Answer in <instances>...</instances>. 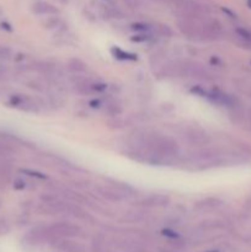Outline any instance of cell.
I'll return each mask as SVG.
<instances>
[{
    "label": "cell",
    "mask_w": 251,
    "mask_h": 252,
    "mask_svg": "<svg viewBox=\"0 0 251 252\" xmlns=\"http://www.w3.org/2000/svg\"><path fill=\"white\" fill-rule=\"evenodd\" d=\"M147 149L150 152L149 154L157 155V157H161L166 160H170L179 154V145L175 142V139L165 137V135H162V137L152 135Z\"/></svg>",
    "instance_id": "6da1fadb"
},
{
    "label": "cell",
    "mask_w": 251,
    "mask_h": 252,
    "mask_svg": "<svg viewBox=\"0 0 251 252\" xmlns=\"http://www.w3.org/2000/svg\"><path fill=\"white\" fill-rule=\"evenodd\" d=\"M179 74L186 78H193L197 80L209 81L212 75L201 63L193 61H185L179 65Z\"/></svg>",
    "instance_id": "7a4b0ae2"
},
{
    "label": "cell",
    "mask_w": 251,
    "mask_h": 252,
    "mask_svg": "<svg viewBox=\"0 0 251 252\" xmlns=\"http://www.w3.org/2000/svg\"><path fill=\"white\" fill-rule=\"evenodd\" d=\"M10 107L17 108L24 112H38V105L36 101L29 95H24V94H16V95H11L7 100Z\"/></svg>",
    "instance_id": "3957f363"
},
{
    "label": "cell",
    "mask_w": 251,
    "mask_h": 252,
    "mask_svg": "<svg viewBox=\"0 0 251 252\" xmlns=\"http://www.w3.org/2000/svg\"><path fill=\"white\" fill-rule=\"evenodd\" d=\"M49 230L53 235L63 236V238H75L81 234L80 226L71 223H54L49 226Z\"/></svg>",
    "instance_id": "277c9868"
},
{
    "label": "cell",
    "mask_w": 251,
    "mask_h": 252,
    "mask_svg": "<svg viewBox=\"0 0 251 252\" xmlns=\"http://www.w3.org/2000/svg\"><path fill=\"white\" fill-rule=\"evenodd\" d=\"M177 27H179L180 31L185 34L188 38H198L202 37V30L201 26H198L196 22V20L187 19V17H181V19L177 21Z\"/></svg>",
    "instance_id": "5b68a950"
},
{
    "label": "cell",
    "mask_w": 251,
    "mask_h": 252,
    "mask_svg": "<svg viewBox=\"0 0 251 252\" xmlns=\"http://www.w3.org/2000/svg\"><path fill=\"white\" fill-rule=\"evenodd\" d=\"M206 97L208 98L209 101H212V102L219 106H225V107L229 108L239 106L238 100H236L235 97H233L231 95H228V94L223 93V91L220 90H217V89L216 90H212L209 91V93H207Z\"/></svg>",
    "instance_id": "8992f818"
},
{
    "label": "cell",
    "mask_w": 251,
    "mask_h": 252,
    "mask_svg": "<svg viewBox=\"0 0 251 252\" xmlns=\"http://www.w3.org/2000/svg\"><path fill=\"white\" fill-rule=\"evenodd\" d=\"M185 139L188 144L196 145V147H204L208 143L209 137L204 130L199 128H189L185 132Z\"/></svg>",
    "instance_id": "52a82bcc"
},
{
    "label": "cell",
    "mask_w": 251,
    "mask_h": 252,
    "mask_svg": "<svg viewBox=\"0 0 251 252\" xmlns=\"http://www.w3.org/2000/svg\"><path fill=\"white\" fill-rule=\"evenodd\" d=\"M96 191L100 194L101 197H103L105 199L110 202H121L122 199H125L126 194H123L122 192H120L118 189H116L115 187H106V186H97L96 187Z\"/></svg>",
    "instance_id": "ba28073f"
},
{
    "label": "cell",
    "mask_w": 251,
    "mask_h": 252,
    "mask_svg": "<svg viewBox=\"0 0 251 252\" xmlns=\"http://www.w3.org/2000/svg\"><path fill=\"white\" fill-rule=\"evenodd\" d=\"M221 204H223V202L220 199L214 198V197H208V198H204L202 201L197 202L194 208L199 212H212L221 207Z\"/></svg>",
    "instance_id": "9c48e42d"
},
{
    "label": "cell",
    "mask_w": 251,
    "mask_h": 252,
    "mask_svg": "<svg viewBox=\"0 0 251 252\" xmlns=\"http://www.w3.org/2000/svg\"><path fill=\"white\" fill-rule=\"evenodd\" d=\"M235 41L236 44L243 48L251 49V31L244 27H236L235 29Z\"/></svg>",
    "instance_id": "30bf717a"
},
{
    "label": "cell",
    "mask_w": 251,
    "mask_h": 252,
    "mask_svg": "<svg viewBox=\"0 0 251 252\" xmlns=\"http://www.w3.org/2000/svg\"><path fill=\"white\" fill-rule=\"evenodd\" d=\"M32 10L37 15H57L59 12L58 7L47 1H36L32 6Z\"/></svg>",
    "instance_id": "8fae6325"
},
{
    "label": "cell",
    "mask_w": 251,
    "mask_h": 252,
    "mask_svg": "<svg viewBox=\"0 0 251 252\" xmlns=\"http://www.w3.org/2000/svg\"><path fill=\"white\" fill-rule=\"evenodd\" d=\"M170 203V198L165 194H150L143 199L142 204L145 207H166Z\"/></svg>",
    "instance_id": "7c38bea8"
},
{
    "label": "cell",
    "mask_w": 251,
    "mask_h": 252,
    "mask_svg": "<svg viewBox=\"0 0 251 252\" xmlns=\"http://www.w3.org/2000/svg\"><path fill=\"white\" fill-rule=\"evenodd\" d=\"M111 53L113 54V57H115L116 59H120V61H137L138 59L137 54L123 51L120 47H112Z\"/></svg>",
    "instance_id": "4fadbf2b"
},
{
    "label": "cell",
    "mask_w": 251,
    "mask_h": 252,
    "mask_svg": "<svg viewBox=\"0 0 251 252\" xmlns=\"http://www.w3.org/2000/svg\"><path fill=\"white\" fill-rule=\"evenodd\" d=\"M66 68H68V70L73 71V73H84L86 70V64L79 58H71L68 61Z\"/></svg>",
    "instance_id": "5bb4252c"
},
{
    "label": "cell",
    "mask_w": 251,
    "mask_h": 252,
    "mask_svg": "<svg viewBox=\"0 0 251 252\" xmlns=\"http://www.w3.org/2000/svg\"><path fill=\"white\" fill-rule=\"evenodd\" d=\"M15 147L16 145L11 144V143L6 142L4 139H0V157L6 158L14 155L15 152H16V148Z\"/></svg>",
    "instance_id": "9a60e30c"
},
{
    "label": "cell",
    "mask_w": 251,
    "mask_h": 252,
    "mask_svg": "<svg viewBox=\"0 0 251 252\" xmlns=\"http://www.w3.org/2000/svg\"><path fill=\"white\" fill-rule=\"evenodd\" d=\"M12 57H14V52H12V49L10 48V47L0 44V62L11 61Z\"/></svg>",
    "instance_id": "2e32d148"
},
{
    "label": "cell",
    "mask_w": 251,
    "mask_h": 252,
    "mask_svg": "<svg viewBox=\"0 0 251 252\" xmlns=\"http://www.w3.org/2000/svg\"><path fill=\"white\" fill-rule=\"evenodd\" d=\"M112 184V187H115L116 189H118L120 192H122L123 194H130L133 193V189L130 186H128L127 184L125 182H120V181H111Z\"/></svg>",
    "instance_id": "e0dca14e"
},
{
    "label": "cell",
    "mask_w": 251,
    "mask_h": 252,
    "mask_svg": "<svg viewBox=\"0 0 251 252\" xmlns=\"http://www.w3.org/2000/svg\"><path fill=\"white\" fill-rule=\"evenodd\" d=\"M12 187H14L16 191H22V189H27V181L24 179V177H16L12 182Z\"/></svg>",
    "instance_id": "ac0fdd59"
},
{
    "label": "cell",
    "mask_w": 251,
    "mask_h": 252,
    "mask_svg": "<svg viewBox=\"0 0 251 252\" xmlns=\"http://www.w3.org/2000/svg\"><path fill=\"white\" fill-rule=\"evenodd\" d=\"M107 125H108V127L112 128V129H121V128H123L125 123H123V121L121 120V118H118L117 116H115V118H112V120L108 121Z\"/></svg>",
    "instance_id": "d6986e66"
},
{
    "label": "cell",
    "mask_w": 251,
    "mask_h": 252,
    "mask_svg": "<svg viewBox=\"0 0 251 252\" xmlns=\"http://www.w3.org/2000/svg\"><path fill=\"white\" fill-rule=\"evenodd\" d=\"M152 39V36L150 34H147L145 32H142V33H138V34H134V36L130 38V41L132 42H148Z\"/></svg>",
    "instance_id": "ffe728a7"
},
{
    "label": "cell",
    "mask_w": 251,
    "mask_h": 252,
    "mask_svg": "<svg viewBox=\"0 0 251 252\" xmlns=\"http://www.w3.org/2000/svg\"><path fill=\"white\" fill-rule=\"evenodd\" d=\"M59 24H61V20H59L58 17H51V19H48L46 22H44V27L48 30H52L58 27Z\"/></svg>",
    "instance_id": "44dd1931"
},
{
    "label": "cell",
    "mask_w": 251,
    "mask_h": 252,
    "mask_svg": "<svg viewBox=\"0 0 251 252\" xmlns=\"http://www.w3.org/2000/svg\"><path fill=\"white\" fill-rule=\"evenodd\" d=\"M21 172L26 174L27 176L34 177V179H39V180H46L47 179L46 175L42 174V172H38V171H33V170H21Z\"/></svg>",
    "instance_id": "7402d4cb"
},
{
    "label": "cell",
    "mask_w": 251,
    "mask_h": 252,
    "mask_svg": "<svg viewBox=\"0 0 251 252\" xmlns=\"http://www.w3.org/2000/svg\"><path fill=\"white\" fill-rule=\"evenodd\" d=\"M107 110H108V113L112 116H118L121 112H122V107H121V106L116 102L110 103L107 107Z\"/></svg>",
    "instance_id": "603a6c76"
},
{
    "label": "cell",
    "mask_w": 251,
    "mask_h": 252,
    "mask_svg": "<svg viewBox=\"0 0 251 252\" xmlns=\"http://www.w3.org/2000/svg\"><path fill=\"white\" fill-rule=\"evenodd\" d=\"M132 30L138 32H148L150 30V26L148 24H144V22H137V24L132 25Z\"/></svg>",
    "instance_id": "cb8c5ba5"
},
{
    "label": "cell",
    "mask_w": 251,
    "mask_h": 252,
    "mask_svg": "<svg viewBox=\"0 0 251 252\" xmlns=\"http://www.w3.org/2000/svg\"><path fill=\"white\" fill-rule=\"evenodd\" d=\"M157 31H159L160 34H162V36H165V37H171L172 34H174L172 30L170 29L167 25H159V27H157Z\"/></svg>",
    "instance_id": "d4e9b609"
},
{
    "label": "cell",
    "mask_w": 251,
    "mask_h": 252,
    "mask_svg": "<svg viewBox=\"0 0 251 252\" xmlns=\"http://www.w3.org/2000/svg\"><path fill=\"white\" fill-rule=\"evenodd\" d=\"M162 235H165L169 239H172V240H177V239H180L179 234H177L176 231L171 230V229H164V230H162Z\"/></svg>",
    "instance_id": "484cf974"
},
{
    "label": "cell",
    "mask_w": 251,
    "mask_h": 252,
    "mask_svg": "<svg viewBox=\"0 0 251 252\" xmlns=\"http://www.w3.org/2000/svg\"><path fill=\"white\" fill-rule=\"evenodd\" d=\"M7 66L0 62V81H4L7 79Z\"/></svg>",
    "instance_id": "4316f807"
},
{
    "label": "cell",
    "mask_w": 251,
    "mask_h": 252,
    "mask_svg": "<svg viewBox=\"0 0 251 252\" xmlns=\"http://www.w3.org/2000/svg\"><path fill=\"white\" fill-rule=\"evenodd\" d=\"M122 1L128 7H130V9H137V7H139V0H122Z\"/></svg>",
    "instance_id": "83f0119b"
},
{
    "label": "cell",
    "mask_w": 251,
    "mask_h": 252,
    "mask_svg": "<svg viewBox=\"0 0 251 252\" xmlns=\"http://www.w3.org/2000/svg\"><path fill=\"white\" fill-rule=\"evenodd\" d=\"M29 88L33 89V90H37V91H42L43 89H42V85L39 83H37V81H30L29 83Z\"/></svg>",
    "instance_id": "f1b7e54d"
},
{
    "label": "cell",
    "mask_w": 251,
    "mask_h": 252,
    "mask_svg": "<svg viewBox=\"0 0 251 252\" xmlns=\"http://www.w3.org/2000/svg\"><path fill=\"white\" fill-rule=\"evenodd\" d=\"M246 5H248L249 9H251V0H246Z\"/></svg>",
    "instance_id": "f546056e"
},
{
    "label": "cell",
    "mask_w": 251,
    "mask_h": 252,
    "mask_svg": "<svg viewBox=\"0 0 251 252\" xmlns=\"http://www.w3.org/2000/svg\"><path fill=\"white\" fill-rule=\"evenodd\" d=\"M59 1H61V2H63V4H66V2H68L69 0H59Z\"/></svg>",
    "instance_id": "4dcf8cb0"
},
{
    "label": "cell",
    "mask_w": 251,
    "mask_h": 252,
    "mask_svg": "<svg viewBox=\"0 0 251 252\" xmlns=\"http://www.w3.org/2000/svg\"><path fill=\"white\" fill-rule=\"evenodd\" d=\"M207 252H219V251H217V250H211V251H207Z\"/></svg>",
    "instance_id": "1f68e13d"
}]
</instances>
